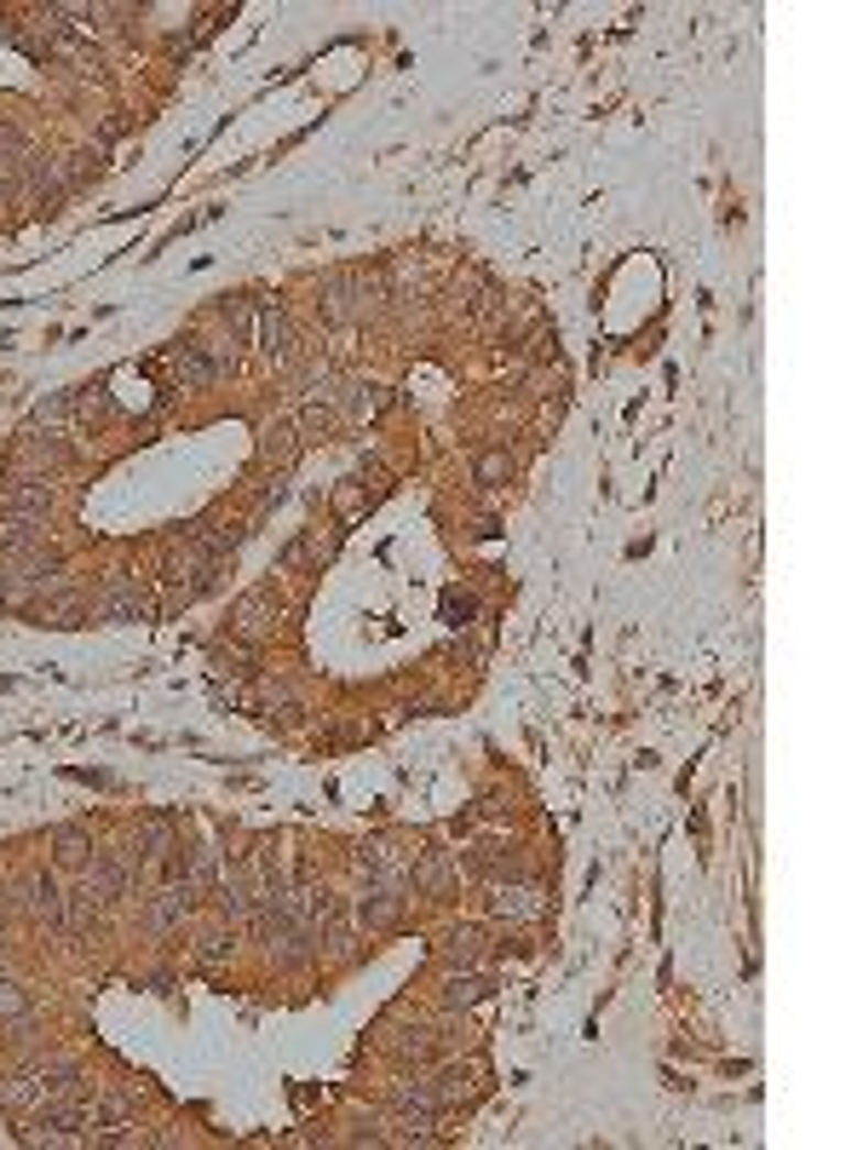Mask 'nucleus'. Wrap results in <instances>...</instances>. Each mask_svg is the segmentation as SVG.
Wrapping results in <instances>:
<instances>
[{
	"label": "nucleus",
	"mask_w": 863,
	"mask_h": 1150,
	"mask_svg": "<svg viewBox=\"0 0 863 1150\" xmlns=\"http://www.w3.org/2000/svg\"><path fill=\"white\" fill-rule=\"evenodd\" d=\"M53 593H64V558L53 547L0 565V604L7 610H30L35 599H53Z\"/></svg>",
	"instance_id": "1"
},
{
	"label": "nucleus",
	"mask_w": 863,
	"mask_h": 1150,
	"mask_svg": "<svg viewBox=\"0 0 863 1150\" xmlns=\"http://www.w3.org/2000/svg\"><path fill=\"white\" fill-rule=\"evenodd\" d=\"M231 627H237L242 645H253V638H271L276 627H283V599H276L271 587H253V593H242V599H237Z\"/></svg>",
	"instance_id": "2"
},
{
	"label": "nucleus",
	"mask_w": 863,
	"mask_h": 1150,
	"mask_svg": "<svg viewBox=\"0 0 863 1150\" xmlns=\"http://www.w3.org/2000/svg\"><path fill=\"white\" fill-rule=\"evenodd\" d=\"M219 570V558L214 552H201V547H185V552H173L167 558V581H173V599H196L201 587L214 581Z\"/></svg>",
	"instance_id": "3"
},
{
	"label": "nucleus",
	"mask_w": 863,
	"mask_h": 1150,
	"mask_svg": "<svg viewBox=\"0 0 863 1150\" xmlns=\"http://www.w3.org/2000/svg\"><path fill=\"white\" fill-rule=\"evenodd\" d=\"M0 513L7 518H46L53 513V483L30 478V472H12V490L0 495Z\"/></svg>",
	"instance_id": "4"
},
{
	"label": "nucleus",
	"mask_w": 863,
	"mask_h": 1150,
	"mask_svg": "<svg viewBox=\"0 0 863 1150\" xmlns=\"http://www.w3.org/2000/svg\"><path fill=\"white\" fill-rule=\"evenodd\" d=\"M490 909L501 920H542L547 914V891L536 880H518V886H495L490 891Z\"/></svg>",
	"instance_id": "5"
},
{
	"label": "nucleus",
	"mask_w": 863,
	"mask_h": 1150,
	"mask_svg": "<svg viewBox=\"0 0 863 1150\" xmlns=\"http://www.w3.org/2000/svg\"><path fill=\"white\" fill-rule=\"evenodd\" d=\"M190 909H196V886H190V880H173L167 891H156V898H150L144 920H150L156 932H173V927H185V920H190Z\"/></svg>",
	"instance_id": "6"
},
{
	"label": "nucleus",
	"mask_w": 863,
	"mask_h": 1150,
	"mask_svg": "<svg viewBox=\"0 0 863 1150\" xmlns=\"http://www.w3.org/2000/svg\"><path fill=\"white\" fill-rule=\"evenodd\" d=\"M167 369H173V386H185V392H196V386H208V380H219V363H214V357L201 351L196 340H179V346H173Z\"/></svg>",
	"instance_id": "7"
},
{
	"label": "nucleus",
	"mask_w": 863,
	"mask_h": 1150,
	"mask_svg": "<svg viewBox=\"0 0 863 1150\" xmlns=\"http://www.w3.org/2000/svg\"><path fill=\"white\" fill-rule=\"evenodd\" d=\"M98 622H150V599L127 576H116L98 599Z\"/></svg>",
	"instance_id": "8"
},
{
	"label": "nucleus",
	"mask_w": 863,
	"mask_h": 1150,
	"mask_svg": "<svg viewBox=\"0 0 863 1150\" xmlns=\"http://www.w3.org/2000/svg\"><path fill=\"white\" fill-rule=\"evenodd\" d=\"M41 547H46V518H7V513H0V565L30 558Z\"/></svg>",
	"instance_id": "9"
},
{
	"label": "nucleus",
	"mask_w": 863,
	"mask_h": 1150,
	"mask_svg": "<svg viewBox=\"0 0 863 1150\" xmlns=\"http://www.w3.org/2000/svg\"><path fill=\"white\" fill-rule=\"evenodd\" d=\"M18 891H23V909L41 914L46 927H58V932H64V891H58V880H53V875H23V880H18Z\"/></svg>",
	"instance_id": "10"
},
{
	"label": "nucleus",
	"mask_w": 863,
	"mask_h": 1150,
	"mask_svg": "<svg viewBox=\"0 0 863 1150\" xmlns=\"http://www.w3.org/2000/svg\"><path fill=\"white\" fill-rule=\"evenodd\" d=\"M127 886H133V868L116 863V857H98V863L87 868V886H81V891H87V898H92L98 909H105V903L127 898Z\"/></svg>",
	"instance_id": "11"
},
{
	"label": "nucleus",
	"mask_w": 863,
	"mask_h": 1150,
	"mask_svg": "<svg viewBox=\"0 0 863 1150\" xmlns=\"http://www.w3.org/2000/svg\"><path fill=\"white\" fill-rule=\"evenodd\" d=\"M69 467V449L64 438H46V431H30V443H23V460H18V472H30V478H53Z\"/></svg>",
	"instance_id": "12"
},
{
	"label": "nucleus",
	"mask_w": 863,
	"mask_h": 1150,
	"mask_svg": "<svg viewBox=\"0 0 863 1150\" xmlns=\"http://www.w3.org/2000/svg\"><path fill=\"white\" fill-rule=\"evenodd\" d=\"M253 340H260L265 357H276V363H283V357L294 351V322L276 311V305H260V311H253Z\"/></svg>",
	"instance_id": "13"
},
{
	"label": "nucleus",
	"mask_w": 863,
	"mask_h": 1150,
	"mask_svg": "<svg viewBox=\"0 0 863 1150\" xmlns=\"http://www.w3.org/2000/svg\"><path fill=\"white\" fill-rule=\"evenodd\" d=\"M432 1093H438V1105H467V1098L484 1093V1064H449L438 1082H432Z\"/></svg>",
	"instance_id": "14"
},
{
	"label": "nucleus",
	"mask_w": 863,
	"mask_h": 1150,
	"mask_svg": "<svg viewBox=\"0 0 863 1150\" xmlns=\"http://www.w3.org/2000/svg\"><path fill=\"white\" fill-rule=\"evenodd\" d=\"M409 880H415L420 891H432V898H438V891H449L455 880H461V863H455L449 852H426L420 863H409Z\"/></svg>",
	"instance_id": "15"
},
{
	"label": "nucleus",
	"mask_w": 863,
	"mask_h": 1150,
	"mask_svg": "<svg viewBox=\"0 0 863 1150\" xmlns=\"http://www.w3.org/2000/svg\"><path fill=\"white\" fill-rule=\"evenodd\" d=\"M386 1047H392V1059H403V1064H426L432 1053H438V1030H432V1025H403L397 1036H386Z\"/></svg>",
	"instance_id": "16"
},
{
	"label": "nucleus",
	"mask_w": 863,
	"mask_h": 1150,
	"mask_svg": "<svg viewBox=\"0 0 863 1150\" xmlns=\"http://www.w3.org/2000/svg\"><path fill=\"white\" fill-rule=\"evenodd\" d=\"M328 558H335V541H328L323 529H306V535H299V541L283 552V565H288V570H323Z\"/></svg>",
	"instance_id": "17"
},
{
	"label": "nucleus",
	"mask_w": 863,
	"mask_h": 1150,
	"mask_svg": "<svg viewBox=\"0 0 863 1150\" xmlns=\"http://www.w3.org/2000/svg\"><path fill=\"white\" fill-rule=\"evenodd\" d=\"M484 995H490V978H484V973H467V966H461V973H449V978H444V1007H449V1012L478 1007Z\"/></svg>",
	"instance_id": "18"
},
{
	"label": "nucleus",
	"mask_w": 863,
	"mask_h": 1150,
	"mask_svg": "<svg viewBox=\"0 0 863 1150\" xmlns=\"http://www.w3.org/2000/svg\"><path fill=\"white\" fill-rule=\"evenodd\" d=\"M358 920L369 932H392L403 920V898H397V891H369V898L358 903Z\"/></svg>",
	"instance_id": "19"
},
{
	"label": "nucleus",
	"mask_w": 863,
	"mask_h": 1150,
	"mask_svg": "<svg viewBox=\"0 0 863 1150\" xmlns=\"http://www.w3.org/2000/svg\"><path fill=\"white\" fill-rule=\"evenodd\" d=\"M41 616L53 622V627H81V622H92V604L81 593H53V599L41 604Z\"/></svg>",
	"instance_id": "20"
},
{
	"label": "nucleus",
	"mask_w": 863,
	"mask_h": 1150,
	"mask_svg": "<svg viewBox=\"0 0 863 1150\" xmlns=\"http://www.w3.org/2000/svg\"><path fill=\"white\" fill-rule=\"evenodd\" d=\"M438 955H444L449 966H472L478 955H484V932H478V927H455V932L438 943Z\"/></svg>",
	"instance_id": "21"
},
{
	"label": "nucleus",
	"mask_w": 863,
	"mask_h": 1150,
	"mask_svg": "<svg viewBox=\"0 0 863 1150\" xmlns=\"http://www.w3.org/2000/svg\"><path fill=\"white\" fill-rule=\"evenodd\" d=\"M53 857H58V868H87V857H92V840H87V829L64 823V829L53 834Z\"/></svg>",
	"instance_id": "22"
},
{
	"label": "nucleus",
	"mask_w": 863,
	"mask_h": 1150,
	"mask_svg": "<svg viewBox=\"0 0 863 1150\" xmlns=\"http://www.w3.org/2000/svg\"><path fill=\"white\" fill-rule=\"evenodd\" d=\"M41 1098H46V1087H41L35 1070H30V1076H7V1082H0V1105H7V1110H35Z\"/></svg>",
	"instance_id": "23"
},
{
	"label": "nucleus",
	"mask_w": 863,
	"mask_h": 1150,
	"mask_svg": "<svg viewBox=\"0 0 863 1150\" xmlns=\"http://www.w3.org/2000/svg\"><path fill=\"white\" fill-rule=\"evenodd\" d=\"M69 420H75V397L69 392H53V397L35 408V431H46V438H58Z\"/></svg>",
	"instance_id": "24"
},
{
	"label": "nucleus",
	"mask_w": 863,
	"mask_h": 1150,
	"mask_svg": "<svg viewBox=\"0 0 863 1150\" xmlns=\"http://www.w3.org/2000/svg\"><path fill=\"white\" fill-rule=\"evenodd\" d=\"M23 1018H30V995L0 973V1025H23Z\"/></svg>",
	"instance_id": "25"
},
{
	"label": "nucleus",
	"mask_w": 863,
	"mask_h": 1150,
	"mask_svg": "<svg viewBox=\"0 0 863 1150\" xmlns=\"http://www.w3.org/2000/svg\"><path fill=\"white\" fill-rule=\"evenodd\" d=\"M173 846H179V829L156 817V823L144 829V852H150V863H167V857H173Z\"/></svg>",
	"instance_id": "26"
},
{
	"label": "nucleus",
	"mask_w": 863,
	"mask_h": 1150,
	"mask_svg": "<svg viewBox=\"0 0 863 1150\" xmlns=\"http://www.w3.org/2000/svg\"><path fill=\"white\" fill-rule=\"evenodd\" d=\"M231 950H237L231 932H201V938H196V961H201V966H225V961H231Z\"/></svg>",
	"instance_id": "27"
},
{
	"label": "nucleus",
	"mask_w": 863,
	"mask_h": 1150,
	"mask_svg": "<svg viewBox=\"0 0 863 1150\" xmlns=\"http://www.w3.org/2000/svg\"><path fill=\"white\" fill-rule=\"evenodd\" d=\"M501 868H506V875H513V868H518V863L506 857L501 846H478V852L467 857V875H501Z\"/></svg>",
	"instance_id": "28"
},
{
	"label": "nucleus",
	"mask_w": 863,
	"mask_h": 1150,
	"mask_svg": "<svg viewBox=\"0 0 863 1150\" xmlns=\"http://www.w3.org/2000/svg\"><path fill=\"white\" fill-rule=\"evenodd\" d=\"M30 185H35V196H46V201H53V196L64 190V167H58V162H41V156H35V162H30Z\"/></svg>",
	"instance_id": "29"
},
{
	"label": "nucleus",
	"mask_w": 863,
	"mask_h": 1150,
	"mask_svg": "<svg viewBox=\"0 0 863 1150\" xmlns=\"http://www.w3.org/2000/svg\"><path fill=\"white\" fill-rule=\"evenodd\" d=\"M506 478H513V454H506V449L478 454V483H490V490H495V483H506Z\"/></svg>",
	"instance_id": "30"
},
{
	"label": "nucleus",
	"mask_w": 863,
	"mask_h": 1150,
	"mask_svg": "<svg viewBox=\"0 0 863 1150\" xmlns=\"http://www.w3.org/2000/svg\"><path fill=\"white\" fill-rule=\"evenodd\" d=\"M363 506H369V490H363L358 478H351V483H340V490H335V513H340L346 524H351V518H363Z\"/></svg>",
	"instance_id": "31"
},
{
	"label": "nucleus",
	"mask_w": 863,
	"mask_h": 1150,
	"mask_svg": "<svg viewBox=\"0 0 863 1150\" xmlns=\"http://www.w3.org/2000/svg\"><path fill=\"white\" fill-rule=\"evenodd\" d=\"M386 403H392V392H386V386H358V397H351V408H358V420H374V415H386Z\"/></svg>",
	"instance_id": "32"
},
{
	"label": "nucleus",
	"mask_w": 863,
	"mask_h": 1150,
	"mask_svg": "<svg viewBox=\"0 0 863 1150\" xmlns=\"http://www.w3.org/2000/svg\"><path fill=\"white\" fill-rule=\"evenodd\" d=\"M214 661H219L225 673H253V650L242 645V638H237V645H219V650H214Z\"/></svg>",
	"instance_id": "33"
},
{
	"label": "nucleus",
	"mask_w": 863,
	"mask_h": 1150,
	"mask_svg": "<svg viewBox=\"0 0 863 1150\" xmlns=\"http://www.w3.org/2000/svg\"><path fill=\"white\" fill-rule=\"evenodd\" d=\"M98 1116H105V1121H127V1116H133V1098H127V1093H105Z\"/></svg>",
	"instance_id": "34"
},
{
	"label": "nucleus",
	"mask_w": 863,
	"mask_h": 1150,
	"mask_svg": "<svg viewBox=\"0 0 863 1150\" xmlns=\"http://www.w3.org/2000/svg\"><path fill=\"white\" fill-rule=\"evenodd\" d=\"M444 616H449L455 627H461V622L472 616V599H455V593H449V599H444Z\"/></svg>",
	"instance_id": "35"
},
{
	"label": "nucleus",
	"mask_w": 863,
	"mask_h": 1150,
	"mask_svg": "<svg viewBox=\"0 0 863 1150\" xmlns=\"http://www.w3.org/2000/svg\"><path fill=\"white\" fill-rule=\"evenodd\" d=\"M358 483H363V490H369V483L380 490V483H386V467H380V460H363V467H358Z\"/></svg>",
	"instance_id": "36"
}]
</instances>
